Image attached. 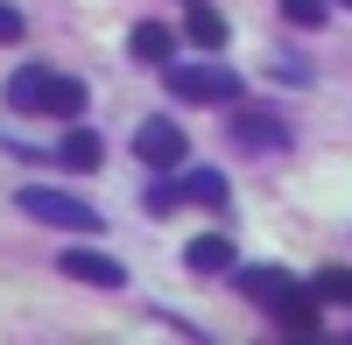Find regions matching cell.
<instances>
[{
    "instance_id": "6da1fadb",
    "label": "cell",
    "mask_w": 352,
    "mask_h": 345,
    "mask_svg": "<svg viewBox=\"0 0 352 345\" xmlns=\"http://www.w3.org/2000/svg\"><path fill=\"white\" fill-rule=\"evenodd\" d=\"M226 134H232V148H254V155L289 148V120L268 113V106H254V99H240V106L226 113Z\"/></svg>"
},
{
    "instance_id": "7a4b0ae2",
    "label": "cell",
    "mask_w": 352,
    "mask_h": 345,
    "mask_svg": "<svg viewBox=\"0 0 352 345\" xmlns=\"http://www.w3.org/2000/svg\"><path fill=\"white\" fill-rule=\"evenodd\" d=\"M176 205L219 212V205H226V177H219V169H184L176 183H155V190H148V212H155V219H169Z\"/></svg>"
},
{
    "instance_id": "3957f363",
    "label": "cell",
    "mask_w": 352,
    "mask_h": 345,
    "mask_svg": "<svg viewBox=\"0 0 352 345\" xmlns=\"http://www.w3.org/2000/svg\"><path fill=\"white\" fill-rule=\"evenodd\" d=\"M14 205L28 212V219H43V225H64V233H99V212L92 205H78V197H64V190H43V183H28Z\"/></svg>"
},
{
    "instance_id": "277c9868",
    "label": "cell",
    "mask_w": 352,
    "mask_h": 345,
    "mask_svg": "<svg viewBox=\"0 0 352 345\" xmlns=\"http://www.w3.org/2000/svg\"><path fill=\"white\" fill-rule=\"evenodd\" d=\"M169 92H184L190 106H226L232 92H240V78L219 71V64H176L169 56Z\"/></svg>"
},
{
    "instance_id": "5b68a950",
    "label": "cell",
    "mask_w": 352,
    "mask_h": 345,
    "mask_svg": "<svg viewBox=\"0 0 352 345\" xmlns=\"http://www.w3.org/2000/svg\"><path fill=\"white\" fill-rule=\"evenodd\" d=\"M134 155L148 162V169H184L190 141H184V127H176V120H162V113H155V120L134 127Z\"/></svg>"
},
{
    "instance_id": "8992f818",
    "label": "cell",
    "mask_w": 352,
    "mask_h": 345,
    "mask_svg": "<svg viewBox=\"0 0 352 345\" xmlns=\"http://www.w3.org/2000/svg\"><path fill=\"white\" fill-rule=\"evenodd\" d=\"M56 268H64L71 282H92V289H120V282H127V268L113 261V254H99V247H64Z\"/></svg>"
},
{
    "instance_id": "52a82bcc",
    "label": "cell",
    "mask_w": 352,
    "mask_h": 345,
    "mask_svg": "<svg viewBox=\"0 0 352 345\" xmlns=\"http://www.w3.org/2000/svg\"><path fill=\"white\" fill-rule=\"evenodd\" d=\"M85 99H92V92H85L78 78H56V71H50V85H43L36 113H50V120H78V113H85Z\"/></svg>"
},
{
    "instance_id": "ba28073f",
    "label": "cell",
    "mask_w": 352,
    "mask_h": 345,
    "mask_svg": "<svg viewBox=\"0 0 352 345\" xmlns=\"http://www.w3.org/2000/svg\"><path fill=\"white\" fill-rule=\"evenodd\" d=\"M184 36H190L197 49H226V14L204 8V0H184Z\"/></svg>"
},
{
    "instance_id": "9c48e42d",
    "label": "cell",
    "mask_w": 352,
    "mask_h": 345,
    "mask_svg": "<svg viewBox=\"0 0 352 345\" xmlns=\"http://www.w3.org/2000/svg\"><path fill=\"white\" fill-rule=\"evenodd\" d=\"M56 162H64V169H99L106 162V141L92 127H71L64 141H56Z\"/></svg>"
},
{
    "instance_id": "30bf717a",
    "label": "cell",
    "mask_w": 352,
    "mask_h": 345,
    "mask_svg": "<svg viewBox=\"0 0 352 345\" xmlns=\"http://www.w3.org/2000/svg\"><path fill=\"white\" fill-rule=\"evenodd\" d=\"M268 318H275L282 331H296V338H310V331H317V303H310V296H296V289H282V296L268 303Z\"/></svg>"
},
{
    "instance_id": "8fae6325",
    "label": "cell",
    "mask_w": 352,
    "mask_h": 345,
    "mask_svg": "<svg viewBox=\"0 0 352 345\" xmlns=\"http://www.w3.org/2000/svg\"><path fill=\"white\" fill-rule=\"evenodd\" d=\"M134 56H141V64H169V56H176V36H169L162 21H141V28H134Z\"/></svg>"
},
{
    "instance_id": "7c38bea8",
    "label": "cell",
    "mask_w": 352,
    "mask_h": 345,
    "mask_svg": "<svg viewBox=\"0 0 352 345\" xmlns=\"http://www.w3.org/2000/svg\"><path fill=\"white\" fill-rule=\"evenodd\" d=\"M184 261H190L197 275H219V268L232 261V240H219V233H204V240H190V247H184Z\"/></svg>"
},
{
    "instance_id": "4fadbf2b",
    "label": "cell",
    "mask_w": 352,
    "mask_h": 345,
    "mask_svg": "<svg viewBox=\"0 0 352 345\" xmlns=\"http://www.w3.org/2000/svg\"><path fill=\"white\" fill-rule=\"evenodd\" d=\"M232 282H240V296H254V303H275V296L289 289V275H282V268H240Z\"/></svg>"
},
{
    "instance_id": "5bb4252c",
    "label": "cell",
    "mask_w": 352,
    "mask_h": 345,
    "mask_svg": "<svg viewBox=\"0 0 352 345\" xmlns=\"http://www.w3.org/2000/svg\"><path fill=\"white\" fill-rule=\"evenodd\" d=\"M43 85H50V71H43V64H28V71H14V78H8V106H14V113H36V99H43Z\"/></svg>"
},
{
    "instance_id": "9a60e30c",
    "label": "cell",
    "mask_w": 352,
    "mask_h": 345,
    "mask_svg": "<svg viewBox=\"0 0 352 345\" xmlns=\"http://www.w3.org/2000/svg\"><path fill=\"white\" fill-rule=\"evenodd\" d=\"M282 21H296V28H324V0H282Z\"/></svg>"
},
{
    "instance_id": "2e32d148",
    "label": "cell",
    "mask_w": 352,
    "mask_h": 345,
    "mask_svg": "<svg viewBox=\"0 0 352 345\" xmlns=\"http://www.w3.org/2000/svg\"><path fill=\"white\" fill-rule=\"evenodd\" d=\"M317 296H331V303H352V268H324V275H317Z\"/></svg>"
},
{
    "instance_id": "e0dca14e",
    "label": "cell",
    "mask_w": 352,
    "mask_h": 345,
    "mask_svg": "<svg viewBox=\"0 0 352 345\" xmlns=\"http://www.w3.org/2000/svg\"><path fill=\"white\" fill-rule=\"evenodd\" d=\"M28 36V21H21V8H8V0H0V43H21Z\"/></svg>"
},
{
    "instance_id": "ac0fdd59",
    "label": "cell",
    "mask_w": 352,
    "mask_h": 345,
    "mask_svg": "<svg viewBox=\"0 0 352 345\" xmlns=\"http://www.w3.org/2000/svg\"><path fill=\"white\" fill-rule=\"evenodd\" d=\"M338 8H352V0H338Z\"/></svg>"
}]
</instances>
